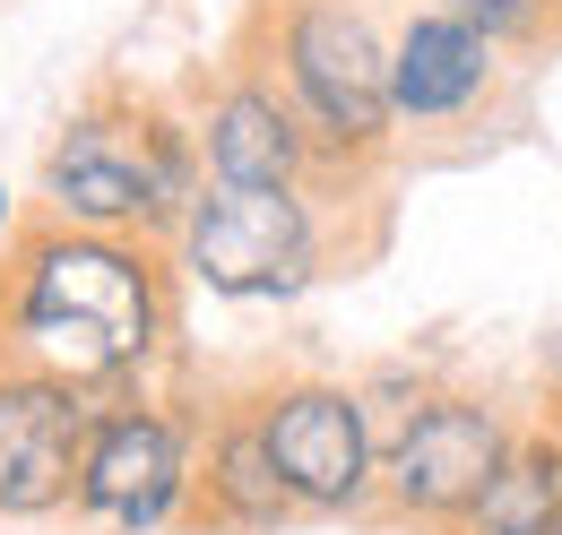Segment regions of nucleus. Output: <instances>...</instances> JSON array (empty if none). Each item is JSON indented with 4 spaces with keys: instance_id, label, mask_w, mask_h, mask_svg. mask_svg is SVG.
Here are the masks:
<instances>
[{
    "instance_id": "nucleus-1",
    "label": "nucleus",
    "mask_w": 562,
    "mask_h": 535,
    "mask_svg": "<svg viewBox=\"0 0 562 535\" xmlns=\"http://www.w3.org/2000/svg\"><path fill=\"white\" fill-rule=\"evenodd\" d=\"M173 345V251L139 234L26 225L0 268V363L53 372L87 398L147 389Z\"/></svg>"
},
{
    "instance_id": "nucleus-2",
    "label": "nucleus",
    "mask_w": 562,
    "mask_h": 535,
    "mask_svg": "<svg viewBox=\"0 0 562 535\" xmlns=\"http://www.w3.org/2000/svg\"><path fill=\"white\" fill-rule=\"evenodd\" d=\"M209 191L191 113L173 104H139L122 87L87 95L44 147V216L78 225V234H139V242H173V225Z\"/></svg>"
},
{
    "instance_id": "nucleus-3",
    "label": "nucleus",
    "mask_w": 562,
    "mask_h": 535,
    "mask_svg": "<svg viewBox=\"0 0 562 535\" xmlns=\"http://www.w3.org/2000/svg\"><path fill=\"white\" fill-rule=\"evenodd\" d=\"M243 53L285 87V104L312 130V173H372L398 122H390V26L372 0H260Z\"/></svg>"
},
{
    "instance_id": "nucleus-4",
    "label": "nucleus",
    "mask_w": 562,
    "mask_h": 535,
    "mask_svg": "<svg viewBox=\"0 0 562 535\" xmlns=\"http://www.w3.org/2000/svg\"><path fill=\"white\" fill-rule=\"evenodd\" d=\"M165 251H173V276H191L216 303H294L329 260V225L312 182H285V191L209 182Z\"/></svg>"
},
{
    "instance_id": "nucleus-5",
    "label": "nucleus",
    "mask_w": 562,
    "mask_h": 535,
    "mask_svg": "<svg viewBox=\"0 0 562 535\" xmlns=\"http://www.w3.org/2000/svg\"><path fill=\"white\" fill-rule=\"evenodd\" d=\"M191 483H200V423L173 398H95L87 414V441H78V483L70 510L104 535H156L191 510Z\"/></svg>"
},
{
    "instance_id": "nucleus-6",
    "label": "nucleus",
    "mask_w": 562,
    "mask_h": 535,
    "mask_svg": "<svg viewBox=\"0 0 562 535\" xmlns=\"http://www.w3.org/2000/svg\"><path fill=\"white\" fill-rule=\"evenodd\" d=\"M251 423L269 441L285 501L312 519H347L381 483V441H372V406L338 380H278L251 398Z\"/></svg>"
},
{
    "instance_id": "nucleus-7",
    "label": "nucleus",
    "mask_w": 562,
    "mask_h": 535,
    "mask_svg": "<svg viewBox=\"0 0 562 535\" xmlns=\"http://www.w3.org/2000/svg\"><path fill=\"white\" fill-rule=\"evenodd\" d=\"M510 423L493 414L485 398L468 389H424L398 423V441L381 449V492L398 519H424V527H468L476 492L493 483V467L510 458Z\"/></svg>"
},
{
    "instance_id": "nucleus-8",
    "label": "nucleus",
    "mask_w": 562,
    "mask_h": 535,
    "mask_svg": "<svg viewBox=\"0 0 562 535\" xmlns=\"http://www.w3.org/2000/svg\"><path fill=\"white\" fill-rule=\"evenodd\" d=\"M191 138H200L209 182H234V191L312 182V130H303V113L285 104V87L251 61V53H234V61L191 95Z\"/></svg>"
},
{
    "instance_id": "nucleus-9",
    "label": "nucleus",
    "mask_w": 562,
    "mask_h": 535,
    "mask_svg": "<svg viewBox=\"0 0 562 535\" xmlns=\"http://www.w3.org/2000/svg\"><path fill=\"white\" fill-rule=\"evenodd\" d=\"M87 414H95L87 389L26 372V363H0V519H61L70 510Z\"/></svg>"
},
{
    "instance_id": "nucleus-10",
    "label": "nucleus",
    "mask_w": 562,
    "mask_h": 535,
    "mask_svg": "<svg viewBox=\"0 0 562 535\" xmlns=\"http://www.w3.org/2000/svg\"><path fill=\"white\" fill-rule=\"evenodd\" d=\"M493 87H502V53L441 0L390 35V122L398 130H459L485 113Z\"/></svg>"
},
{
    "instance_id": "nucleus-11",
    "label": "nucleus",
    "mask_w": 562,
    "mask_h": 535,
    "mask_svg": "<svg viewBox=\"0 0 562 535\" xmlns=\"http://www.w3.org/2000/svg\"><path fill=\"white\" fill-rule=\"evenodd\" d=\"M191 510L225 535H269L278 519H294L278 467H269V441L251 423V406H225L216 432L200 441V483H191Z\"/></svg>"
},
{
    "instance_id": "nucleus-12",
    "label": "nucleus",
    "mask_w": 562,
    "mask_h": 535,
    "mask_svg": "<svg viewBox=\"0 0 562 535\" xmlns=\"http://www.w3.org/2000/svg\"><path fill=\"white\" fill-rule=\"evenodd\" d=\"M562 527V432L510 441V458L468 510V535H554Z\"/></svg>"
},
{
    "instance_id": "nucleus-13",
    "label": "nucleus",
    "mask_w": 562,
    "mask_h": 535,
    "mask_svg": "<svg viewBox=\"0 0 562 535\" xmlns=\"http://www.w3.org/2000/svg\"><path fill=\"white\" fill-rule=\"evenodd\" d=\"M450 18H468L493 53H537L562 35V0H441Z\"/></svg>"
},
{
    "instance_id": "nucleus-14",
    "label": "nucleus",
    "mask_w": 562,
    "mask_h": 535,
    "mask_svg": "<svg viewBox=\"0 0 562 535\" xmlns=\"http://www.w3.org/2000/svg\"><path fill=\"white\" fill-rule=\"evenodd\" d=\"M0 242H18V200H9V182H0Z\"/></svg>"
},
{
    "instance_id": "nucleus-15",
    "label": "nucleus",
    "mask_w": 562,
    "mask_h": 535,
    "mask_svg": "<svg viewBox=\"0 0 562 535\" xmlns=\"http://www.w3.org/2000/svg\"><path fill=\"white\" fill-rule=\"evenodd\" d=\"M546 380H554V389H562V329L546 337Z\"/></svg>"
},
{
    "instance_id": "nucleus-16",
    "label": "nucleus",
    "mask_w": 562,
    "mask_h": 535,
    "mask_svg": "<svg viewBox=\"0 0 562 535\" xmlns=\"http://www.w3.org/2000/svg\"><path fill=\"white\" fill-rule=\"evenodd\" d=\"M554 535H562V527H554Z\"/></svg>"
}]
</instances>
